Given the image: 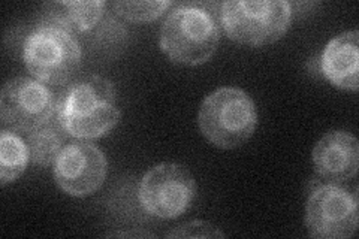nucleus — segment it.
Returning <instances> with one entry per match:
<instances>
[{
    "mask_svg": "<svg viewBox=\"0 0 359 239\" xmlns=\"http://www.w3.org/2000/svg\"><path fill=\"white\" fill-rule=\"evenodd\" d=\"M55 111L65 132L81 139L105 136L120 120L116 87L99 75L72 84L57 100Z\"/></svg>",
    "mask_w": 359,
    "mask_h": 239,
    "instance_id": "1",
    "label": "nucleus"
},
{
    "mask_svg": "<svg viewBox=\"0 0 359 239\" xmlns=\"http://www.w3.org/2000/svg\"><path fill=\"white\" fill-rule=\"evenodd\" d=\"M219 26L211 11L201 4L175 8L161 30V48L174 63H205L219 45Z\"/></svg>",
    "mask_w": 359,
    "mask_h": 239,
    "instance_id": "2",
    "label": "nucleus"
},
{
    "mask_svg": "<svg viewBox=\"0 0 359 239\" xmlns=\"http://www.w3.org/2000/svg\"><path fill=\"white\" fill-rule=\"evenodd\" d=\"M199 129L216 146L235 148L253 135L257 112L253 99L237 87H222L210 93L199 109Z\"/></svg>",
    "mask_w": 359,
    "mask_h": 239,
    "instance_id": "3",
    "label": "nucleus"
},
{
    "mask_svg": "<svg viewBox=\"0 0 359 239\" xmlns=\"http://www.w3.org/2000/svg\"><path fill=\"white\" fill-rule=\"evenodd\" d=\"M220 20L231 39L259 47L285 35L292 6L285 0H229L222 4Z\"/></svg>",
    "mask_w": 359,
    "mask_h": 239,
    "instance_id": "4",
    "label": "nucleus"
},
{
    "mask_svg": "<svg viewBox=\"0 0 359 239\" xmlns=\"http://www.w3.org/2000/svg\"><path fill=\"white\" fill-rule=\"evenodd\" d=\"M22 59L38 81L59 86L66 83L80 66L81 47L71 32L45 25L26 38Z\"/></svg>",
    "mask_w": 359,
    "mask_h": 239,
    "instance_id": "5",
    "label": "nucleus"
},
{
    "mask_svg": "<svg viewBox=\"0 0 359 239\" xmlns=\"http://www.w3.org/2000/svg\"><path fill=\"white\" fill-rule=\"evenodd\" d=\"M196 196V183L190 170L177 163H161L144 175L140 202L149 214L159 219H177Z\"/></svg>",
    "mask_w": 359,
    "mask_h": 239,
    "instance_id": "6",
    "label": "nucleus"
},
{
    "mask_svg": "<svg viewBox=\"0 0 359 239\" xmlns=\"http://www.w3.org/2000/svg\"><path fill=\"white\" fill-rule=\"evenodd\" d=\"M358 195L339 184H322L311 191L306 226L318 239H346L358 229Z\"/></svg>",
    "mask_w": 359,
    "mask_h": 239,
    "instance_id": "7",
    "label": "nucleus"
},
{
    "mask_svg": "<svg viewBox=\"0 0 359 239\" xmlns=\"http://www.w3.org/2000/svg\"><path fill=\"white\" fill-rule=\"evenodd\" d=\"M57 99L51 90L38 79L18 76L4 86L0 95L2 124L17 132L38 129L53 118Z\"/></svg>",
    "mask_w": 359,
    "mask_h": 239,
    "instance_id": "8",
    "label": "nucleus"
},
{
    "mask_svg": "<svg viewBox=\"0 0 359 239\" xmlns=\"http://www.w3.org/2000/svg\"><path fill=\"white\" fill-rule=\"evenodd\" d=\"M107 158L93 144L74 142L66 145L54 163V179L71 196L92 195L104 184Z\"/></svg>",
    "mask_w": 359,
    "mask_h": 239,
    "instance_id": "9",
    "label": "nucleus"
},
{
    "mask_svg": "<svg viewBox=\"0 0 359 239\" xmlns=\"http://www.w3.org/2000/svg\"><path fill=\"white\" fill-rule=\"evenodd\" d=\"M313 163L316 172L331 183L353 178L359 168L356 136L344 130L325 133L313 150Z\"/></svg>",
    "mask_w": 359,
    "mask_h": 239,
    "instance_id": "10",
    "label": "nucleus"
},
{
    "mask_svg": "<svg viewBox=\"0 0 359 239\" xmlns=\"http://www.w3.org/2000/svg\"><path fill=\"white\" fill-rule=\"evenodd\" d=\"M322 71L330 81L356 92L359 86V33L344 32L335 36L323 51Z\"/></svg>",
    "mask_w": 359,
    "mask_h": 239,
    "instance_id": "11",
    "label": "nucleus"
},
{
    "mask_svg": "<svg viewBox=\"0 0 359 239\" xmlns=\"http://www.w3.org/2000/svg\"><path fill=\"white\" fill-rule=\"evenodd\" d=\"M45 14L54 26L67 32H87L96 27L104 15L105 4L93 2H50L43 5Z\"/></svg>",
    "mask_w": 359,
    "mask_h": 239,
    "instance_id": "12",
    "label": "nucleus"
},
{
    "mask_svg": "<svg viewBox=\"0 0 359 239\" xmlns=\"http://www.w3.org/2000/svg\"><path fill=\"white\" fill-rule=\"evenodd\" d=\"M66 132L59 120H50L27 136L30 161L39 166L55 163L63 150Z\"/></svg>",
    "mask_w": 359,
    "mask_h": 239,
    "instance_id": "13",
    "label": "nucleus"
},
{
    "mask_svg": "<svg viewBox=\"0 0 359 239\" xmlns=\"http://www.w3.org/2000/svg\"><path fill=\"white\" fill-rule=\"evenodd\" d=\"M30 158L29 146L20 136L4 129L0 132V183H13L25 172Z\"/></svg>",
    "mask_w": 359,
    "mask_h": 239,
    "instance_id": "14",
    "label": "nucleus"
},
{
    "mask_svg": "<svg viewBox=\"0 0 359 239\" xmlns=\"http://www.w3.org/2000/svg\"><path fill=\"white\" fill-rule=\"evenodd\" d=\"M170 2H161V0H156V2H114L112 8H114L116 14L120 17H125L129 21L133 22H145L151 21L157 17H161L166 8L170 6Z\"/></svg>",
    "mask_w": 359,
    "mask_h": 239,
    "instance_id": "15",
    "label": "nucleus"
},
{
    "mask_svg": "<svg viewBox=\"0 0 359 239\" xmlns=\"http://www.w3.org/2000/svg\"><path fill=\"white\" fill-rule=\"evenodd\" d=\"M168 238H224V233L207 221H192L178 226Z\"/></svg>",
    "mask_w": 359,
    "mask_h": 239,
    "instance_id": "16",
    "label": "nucleus"
}]
</instances>
